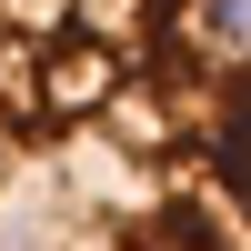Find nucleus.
I'll list each match as a JSON object with an SVG mask.
<instances>
[{"instance_id": "obj_1", "label": "nucleus", "mask_w": 251, "mask_h": 251, "mask_svg": "<svg viewBox=\"0 0 251 251\" xmlns=\"http://www.w3.org/2000/svg\"><path fill=\"white\" fill-rule=\"evenodd\" d=\"M251 0H0V251H251Z\"/></svg>"}]
</instances>
